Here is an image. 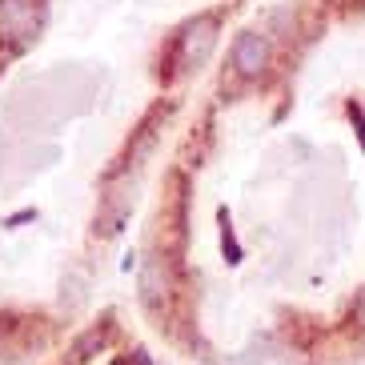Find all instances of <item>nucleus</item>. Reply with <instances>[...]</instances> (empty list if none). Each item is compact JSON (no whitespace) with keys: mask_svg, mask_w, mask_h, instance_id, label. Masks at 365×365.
Listing matches in <instances>:
<instances>
[{"mask_svg":"<svg viewBox=\"0 0 365 365\" xmlns=\"http://www.w3.org/2000/svg\"><path fill=\"white\" fill-rule=\"evenodd\" d=\"M93 345H97V349H101V345H105V325H101V329H97V325H93V329H88L85 337L76 341V349H73V354H76V361H85V357H93V354H88Z\"/></svg>","mask_w":365,"mask_h":365,"instance_id":"nucleus-5","label":"nucleus"},{"mask_svg":"<svg viewBox=\"0 0 365 365\" xmlns=\"http://www.w3.org/2000/svg\"><path fill=\"white\" fill-rule=\"evenodd\" d=\"M173 297H177V277H173V265L169 257H149L145 261V273H140V301L149 305L153 313H161L173 305Z\"/></svg>","mask_w":365,"mask_h":365,"instance_id":"nucleus-3","label":"nucleus"},{"mask_svg":"<svg viewBox=\"0 0 365 365\" xmlns=\"http://www.w3.org/2000/svg\"><path fill=\"white\" fill-rule=\"evenodd\" d=\"M0 29L4 33H29L33 29V4L29 0H0Z\"/></svg>","mask_w":365,"mask_h":365,"instance_id":"nucleus-4","label":"nucleus"},{"mask_svg":"<svg viewBox=\"0 0 365 365\" xmlns=\"http://www.w3.org/2000/svg\"><path fill=\"white\" fill-rule=\"evenodd\" d=\"M354 317H357V322L365 325V289H361V293H357V297H354Z\"/></svg>","mask_w":365,"mask_h":365,"instance_id":"nucleus-7","label":"nucleus"},{"mask_svg":"<svg viewBox=\"0 0 365 365\" xmlns=\"http://www.w3.org/2000/svg\"><path fill=\"white\" fill-rule=\"evenodd\" d=\"M229 65L241 81H257V76L269 73L273 65V41L257 29H245V33H237L233 41V53H229Z\"/></svg>","mask_w":365,"mask_h":365,"instance_id":"nucleus-1","label":"nucleus"},{"mask_svg":"<svg viewBox=\"0 0 365 365\" xmlns=\"http://www.w3.org/2000/svg\"><path fill=\"white\" fill-rule=\"evenodd\" d=\"M213 44H217V16H197V21H189L177 33L173 53H177L185 73H193V68H201L213 56Z\"/></svg>","mask_w":365,"mask_h":365,"instance_id":"nucleus-2","label":"nucleus"},{"mask_svg":"<svg viewBox=\"0 0 365 365\" xmlns=\"http://www.w3.org/2000/svg\"><path fill=\"white\" fill-rule=\"evenodd\" d=\"M349 117H354L357 133H361V145H365V117H361V105H349Z\"/></svg>","mask_w":365,"mask_h":365,"instance_id":"nucleus-6","label":"nucleus"}]
</instances>
